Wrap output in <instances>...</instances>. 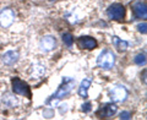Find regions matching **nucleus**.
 Listing matches in <instances>:
<instances>
[{"mask_svg":"<svg viewBox=\"0 0 147 120\" xmlns=\"http://www.w3.org/2000/svg\"><path fill=\"white\" fill-rule=\"evenodd\" d=\"M74 86H75V80H74V78H71V77H64L63 84L58 88V91L55 92V93L50 97L49 99H47V104L52 99H60V98H63V97H65L66 94H69L71 92V90L74 88Z\"/></svg>","mask_w":147,"mask_h":120,"instance_id":"1","label":"nucleus"},{"mask_svg":"<svg viewBox=\"0 0 147 120\" xmlns=\"http://www.w3.org/2000/svg\"><path fill=\"white\" fill-rule=\"evenodd\" d=\"M97 64H98V66H100L102 69L110 70V69L114 66V64H115V55H114L113 52L105 49V50H103V52L98 55Z\"/></svg>","mask_w":147,"mask_h":120,"instance_id":"2","label":"nucleus"},{"mask_svg":"<svg viewBox=\"0 0 147 120\" xmlns=\"http://www.w3.org/2000/svg\"><path fill=\"white\" fill-rule=\"evenodd\" d=\"M11 85H12V91L15 92L16 94L25 96V97H27V98H31L32 97L30 86L27 85V82L20 80L18 77H13L11 80Z\"/></svg>","mask_w":147,"mask_h":120,"instance_id":"3","label":"nucleus"},{"mask_svg":"<svg viewBox=\"0 0 147 120\" xmlns=\"http://www.w3.org/2000/svg\"><path fill=\"white\" fill-rule=\"evenodd\" d=\"M109 96L112 102L114 103H123L127 97V91L124 86H114L109 90Z\"/></svg>","mask_w":147,"mask_h":120,"instance_id":"4","label":"nucleus"},{"mask_svg":"<svg viewBox=\"0 0 147 120\" xmlns=\"http://www.w3.org/2000/svg\"><path fill=\"white\" fill-rule=\"evenodd\" d=\"M107 15L112 20H117V21L123 20L124 16H125V7L121 4H113V5L108 7Z\"/></svg>","mask_w":147,"mask_h":120,"instance_id":"5","label":"nucleus"},{"mask_svg":"<svg viewBox=\"0 0 147 120\" xmlns=\"http://www.w3.org/2000/svg\"><path fill=\"white\" fill-rule=\"evenodd\" d=\"M15 21V12L11 9H4L0 11V25L3 27H9Z\"/></svg>","mask_w":147,"mask_h":120,"instance_id":"6","label":"nucleus"},{"mask_svg":"<svg viewBox=\"0 0 147 120\" xmlns=\"http://www.w3.org/2000/svg\"><path fill=\"white\" fill-rule=\"evenodd\" d=\"M118 107L113 103H107L104 105H100V108L97 110V115L99 118H110L117 113Z\"/></svg>","mask_w":147,"mask_h":120,"instance_id":"7","label":"nucleus"},{"mask_svg":"<svg viewBox=\"0 0 147 120\" xmlns=\"http://www.w3.org/2000/svg\"><path fill=\"white\" fill-rule=\"evenodd\" d=\"M77 44L82 49L91 50L97 47V40L94 38H92V37H80L79 40H77Z\"/></svg>","mask_w":147,"mask_h":120,"instance_id":"8","label":"nucleus"},{"mask_svg":"<svg viewBox=\"0 0 147 120\" xmlns=\"http://www.w3.org/2000/svg\"><path fill=\"white\" fill-rule=\"evenodd\" d=\"M55 38L52 36H45L43 37L42 39H40V43H39V47L42 49V52H50V50H53L55 48Z\"/></svg>","mask_w":147,"mask_h":120,"instance_id":"9","label":"nucleus"},{"mask_svg":"<svg viewBox=\"0 0 147 120\" xmlns=\"http://www.w3.org/2000/svg\"><path fill=\"white\" fill-rule=\"evenodd\" d=\"M132 11H134L135 16L137 18H146L147 17V9H146V4L142 1H137L132 6Z\"/></svg>","mask_w":147,"mask_h":120,"instance_id":"10","label":"nucleus"},{"mask_svg":"<svg viewBox=\"0 0 147 120\" xmlns=\"http://www.w3.org/2000/svg\"><path fill=\"white\" fill-rule=\"evenodd\" d=\"M18 60V53L15 50H9L3 55V63L5 65H13Z\"/></svg>","mask_w":147,"mask_h":120,"instance_id":"11","label":"nucleus"},{"mask_svg":"<svg viewBox=\"0 0 147 120\" xmlns=\"http://www.w3.org/2000/svg\"><path fill=\"white\" fill-rule=\"evenodd\" d=\"M45 73V66L42 64H34L31 69V76L33 78H40Z\"/></svg>","mask_w":147,"mask_h":120,"instance_id":"12","label":"nucleus"},{"mask_svg":"<svg viewBox=\"0 0 147 120\" xmlns=\"http://www.w3.org/2000/svg\"><path fill=\"white\" fill-rule=\"evenodd\" d=\"M91 86V80L90 78H85V80H82L81 85H80V88H79V94L82 97V98H87V91H88Z\"/></svg>","mask_w":147,"mask_h":120,"instance_id":"13","label":"nucleus"},{"mask_svg":"<svg viewBox=\"0 0 147 120\" xmlns=\"http://www.w3.org/2000/svg\"><path fill=\"white\" fill-rule=\"evenodd\" d=\"M3 102L6 107H10V108H15L17 105V99L15 98V96H12L10 93H5L3 97Z\"/></svg>","mask_w":147,"mask_h":120,"instance_id":"14","label":"nucleus"},{"mask_svg":"<svg viewBox=\"0 0 147 120\" xmlns=\"http://www.w3.org/2000/svg\"><path fill=\"white\" fill-rule=\"evenodd\" d=\"M113 43L115 45V48H118V50H120V52L126 50L129 47V43L126 40H121L120 38H118V37H113Z\"/></svg>","mask_w":147,"mask_h":120,"instance_id":"15","label":"nucleus"},{"mask_svg":"<svg viewBox=\"0 0 147 120\" xmlns=\"http://www.w3.org/2000/svg\"><path fill=\"white\" fill-rule=\"evenodd\" d=\"M134 61H135V64L136 65H140V66H142V65H145L146 64V55L145 54H137L136 57H135V59H134Z\"/></svg>","mask_w":147,"mask_h":120,"instance_id":"16","label":"nucleus"},{"mask_svg":"<svg viewBox=\"0 0 147 120\" xmlns=\"http://www.w3.org/2000/svg\"><path fill=\"white\" fill-rule=\"evenodd\" d=\"M63 42L65 43L67 47H71L72 43H74V37L71 33H64L63 34Z\"/></svg>","mask_w":147,"mask_h":120,"instance_id":"17","label":"nucleus"},{"mask_svg":"<svg viewBox=\"0 0 147 120\" xmlns=\"http://www.w3.org/2000/svg\"><path fill=\"white\" fill-rule=\"evenodd\" d=\"M146 27H147V25H146V22H144V24H140L139 26H137V28H139V31L141 32V33H146L147 32V30H146Z\"/></svg>","mask_w":147,"mask_h":120,"instance_id":"18","label":"nucleus"},{"mask_svg":"<svg viewBox=\"0 0 147 120\" xmlns=\"http://www.w3.org/2000/svg\"><path fill=\"white\" fill-rule=\"evenodd\" d=\"M91 103H85V104H82V112H85V113H88L91 112Z\"/></svg>","mask_w":147,"mask_h":120,"instance_id":"19","label":"nucleus"},{"mask_svg":"<svg viewBox=\"0 0 147 120\" xmlns=\"http://www.w3.org/2000/svg\"><path fill=\"white\" fill-rule=\"evenodd\" d=\"M130 117H131V114L129 113V112H121L120 113V119H130Z\"/></svg>","mask_w":147,"mask_h":120,"instance_id":"20","label":"nucleus"},{"mask_svg":"<svg viewBox=\"0 0 147 120\" xmlns=\"http://www.w3.org/2000/svg\"><path fill=\"white\" fill-rule=\"evenodd\" d=\"M145 75H146V71H144V82H146V78H145Z\"/></svg>","mask_w":147,"mask_h":120,"instance_id":"21","label":"nucleus"}]
</instances>
